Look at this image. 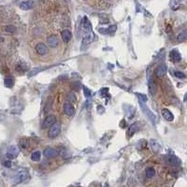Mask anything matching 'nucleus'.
Masks as SVG:
<instances>
[{"label":"nucleus","mask_w":187,"mask_h":187,"mask_svg":"<svg viewBox=\"0 0 187 187\" xmlns=\"http://www.w3.org/2000/svg\"><path fill=\"white\" fill-rule=\"evenodd\" d=\"M60 132H61V124H60V123H58V122H56V123L49 129L48 137L50 138H54L60 134Z\"/></svg>","instance_id":"1"},{"label":"nucleus","mask_w":187,"mask_h":187,"mask_svg":"<svg viewBox=\"0 0 187 187\" xmlns=\"http://www.w3.org/2000/svg\"><path fill=\"white\" fill-rule=\"evenodd\" d=\"M56 123V118L54 115H49L45 118L43 122V128H51L53 125Z\"/></svg>","instance_id":"2"},{"label":"nucleus","mask_w":187,"mask_h":187,"mask_svg":"<svg viewBox=\"0 0 187 187\" xmlns=\"http://www.w3.org/2000/svg\"><path fill=\"white\" fill-rule=\"evenodd\" d=\"M36 52L40 54V55H45L49 53V48L48 46L45 45L44 43L40 42V43H37V46H36Z\"/></svg>","instance_id":"3"},{"label":"nucleus","mask_w":187,"mask_h":187,"mask_svg":"<svg viewBox=\"0 0 187 187\" xmlns=\"http://www.w3.org/2000/svg\"><path fill=\"white\" fill-rule=\"evenodd\" d=\"M63 110H64V113L67 115V116H73L74 113H75V108L72 106V104L70 102H67L65 103L64 107H63Z\"/></svg>","instance_id":"4"},{"label":"nucleus","mask_w":187,"mask_h":187,"mask_svg":"<svg viewBox=\"0 0 187 187\" xmlns=\"http://www.w3.org/2000/svg\"><path fill=\"white\" fill-rule=\"evenodd\" d=\"M47 43H48V45L50 47H52V48H55V47L58 46L59 40H58V39H57L56 36L52 35V36L48 37V39H47Z\"/></svg>","instance_id":"5"},{"label":"nucleus","mask_w":187,"mask_h":187,"mask_svg":"<svg viewBox=\"0 0 187 187\" xmlns=\"http://www.w3.org/2000/svg\"><path fill=\"white\" fill-rule=\"evenodd\" d=\"M43 154H44V156H46L47 158H53L57 155V151L55 149L49 147V148H46L45 150H44Z\"/></svg>","instance_id":"6"},{"label":"nucleus","mask_w":187,"mask_h":187,"mask_svg":"<svg viewBox=\"0 0 187 187\" xmlns=\"http://www.w3.org/2000/svg\"><path fill=\"white\" fill-rule=\"evenodd\" d=\"M18 149H17L15 146H11V148L9 149L8 152H7V158L8 159H13L15 158L17 155H18Z\"/></svg>","instance_id":"7"},{"label":"nucleus","mask_w":187,"mask_h":187,"mask_svg":"<svg viewBox=\"0 0 187 187\" xmlns=\"http://www.w3.org/2000/svg\"><path fill=\"white\" fill-rule=\"evenodd\" d=\"M27 177H28V173H27V171H22L15 177L14 182H15V183H20L23 181H25V180L27 179Z\"/></svg>","instance_id":"8"},{"label":"nucleus","mask_w":187,"mask_h":187,"mask_svg":"<svg viewBox=\"0 0 187 187\" xmlns=\"http://www.w3.org/2000/svg\"><path fill=\"white\" fill-rule=\"evenodd\" d=\"M61 37H62L63 41L67 43V42H69L71 39H72V34H71V32L69 31V30L65 29L62 31V33H61Z\"/></svg>","instance_id":"9"},{"label":"nucleus","mask_w":187,"mask_h":187,"mask_svg":"<svg viewBox=\"0 0 187 187\" xmlns=\"http://www.w3.org/2000/svg\"><path fill=\"white\" fill-rule=\"evenodd\" d=\"M168 163H169V165L172 166H175V168L181 166V160H180L178 157L174 156V155L169 156L168 159Z\"/></svg>","instance_id":"10"},{"label":"nucleus","mask_w":187,"mask_h":187,"mask_svg":"<svg viewBox=\"0 0 187 187\" xmlns=\"http://www.w3.org/2000/svg\"><path fill=\"white\" fill-rule=\"evenodd\" d=\"M156 76L158 78H162L164 77L166 73V67L165 65H161V66H159L157 69H156Z\"/></svg>","instance_id":"11"},{"label":"nucleus","mask_w":187,"mask_h":187,"mask_svg":"<svg viewBox=\"0 0 187 187\" xmlns=\"http://www.w3.org/2000/svg\"><path fill=\"white\" fill-rule=\"evenodd\" d=\"M34 6V1L33 0H28V1H23L20 5V8L23 11H28V9H32Z\"/></svg>","instance_id":"12"},{"label":"nucleus","mask_w":187,"mask_h":187,"mask_svg":"<svg viewBox=\"0 0 187 187\" xmlns=\"http://www.w3.org/2000/svg\"><path fill=\"white\" fill-rule=\"evenodd\" d=\"M162 115H163V117H164L166 121L171 122V121H173V119H174L173 114L168 110V108H163V110H162Z\"/></svg>","instance_id":"13"},{"label":"nucleus","mask_w":187,"mask_h":187,"mask_svg":"<svg viewBox=\"0 0 187 187\" xmlns=\"http://www.w3.org/2000/svg\"><path fill=\"white\" fill-rule=\"evenodd\" d=\"M170 57H171V59L174 61V62H180L181 59H182L181 54H180V53L176 50H173L170 52Z\"/></svg>","instance_id":"14"},{"label":"nucleus","mask_w":187,"mask_h":187,"mask_svg":"<svg viewBox=\"0 0 187 187\" xmlns=\"http://www.w3.org/2000/svg\"><path fill=\"white\" fill-rule=\"evenodd\" d=\"M149 90H150V93H151V94H152V96H154L155 93L157 92V85H156V83H155L154 81H152V80L150 81V83H149Z\"/></svg>","instance_id":"15"},{"label":"nucleus","mask_w":187,"mask_h":187,"mask_svg":"<svg viewBox=\"0 0 187 187\" xmlns=\"http://www.w3.org/2000/svg\"><path fill=\"white\" fill-rule=\"evenodd\" d=\"M145 175H146V178L152 179V177H154L155 175V169L154 168H148L145 171Z\"/></svg>","instance_id":"16"},{"label":"nucleus","mask_w":187,"mask_h":187,"mask_svg":"<svg viewBox=\"0 0 187 187\" xmlns=\"http://www.w3.org/2000/svg\"><path fill=\"white\" fill-rule=\"evenodd\" d=\"M3 31H4L5 33L12 34V33H14L16 31V27L13 26V25H5V26H3Z\"/></svg>","instance_id":"17"},{"label":"nucleus","mask_w":187,"mask_h":187,"mask_svg":"<svg viewBox=\"0 0 187 187\" xmlns=\"http://www.w3.org/2000/svg\"><path fill=\"white\" fill-rule=\"evenodd\" d=\"M150 144H151V147H152V151H154V152H158L159 151H160V145H159V143L157 141L152 140L151 142H150Z\"/></svg>","instance_id":"18"},{"label":"nucleus","mask_w":187,"mask_h":187,"mask_svg":"<svg viewBox=\"0 0 187 187\" xmlns=\"http://www.w3.org/2000/svg\"><path fill=\"white\" fill-rule=\"evenodd\" d=\"M177 39H178L179 41H183V40H186L187 39V30H184V31L180 33L179 35L177 36Z\"/></svg>","instance_id":"19"},{"label":"nucleus","mask_w":187,"mask_h":187,"mask_svg":"<svg viewBox=\"0 0 187 187\" xmlns=\"http://www.w3.org/2000/svg\"><path fill=\"white\" fill-rule=\"evenodd\" d=\"M40 155H41V154H40V152L36 151L31 154V159L34 162H37V161L40 160Z\"/></svg>","instance_id":"20"},{"label":"nucleus","mask_w":187,"mask_h":187,"mask_svg":"<svg viewBox=\"0 0 187 187\" xmlns=\"http://www.w3.org/2000/svg\"><path fill=\"white\" fill-rule=\"evenodd\" d=\"M138 127V124H133L130 127H129V129H128V136H129V137H131V136L133 135L136 131H137Z\"/></svg>","instance_id":"21"},{"label":"nucleus","mask_w":187,"mask_h":187,"mask_svg":"<svg viewBox=\"0 0 187 187\" xmlns=\"http://www.w3.org/2000/svg\"><path fill=\"white\" fill-rule=\"evenodd\" d=\"M5 84H6L7 87L11 88L13 86V84H14V81H13L11 78H7V79H5Z\"/></svg>","instance_id":"22"},{"label":"nucleus","mask_w":187,"mask_h":187,"mask_svg":"<svg viewBox=\"0 0 187 187\" xmlns=\"http://www.w3.org/2000/svg\"><path fill=\"white\" fill-rule=\"evenodd\" d=\"M175 77H177L178 79H185V74L181 72V71H175Z\"/></svg>","instance_id":"23"},{"label":"nucleus","mask_w":187,"mask_h":187,"mask_svg":"<svg viewBox=\"0 0 187 187\" xmlns=\"http://www.w3.org/2000/svg\"><path fill=\"white\" fill-rule=\"evenodd\" d=\"M4 166H6V168H11V162L9 161H9H8V160L5 161V162H4Z\"/></svg>","instance_id":"24"},{"label":"nucleus","mask_w":187,"mask_h":187,"mask_svg":"<svg viewBox=\"0 0 187 187\" xmlns=\"http://www.w3.org/2000/svg\"><path fill=\"white\" fill-rule=\"evenodd\" d=\"M69 101H74L75 100V94H69Z\"/></svg>","instance_id":"25"}]
</instances>
